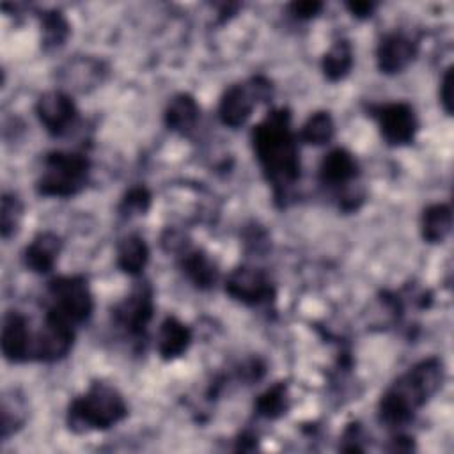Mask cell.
<instances>
[{"label": "cell", "mask_w": 454, "mask_h": 454, "mask_svg": "<svg viewBox=\"0 0 454 454\" xmlns=\"http://www.w3.org/2000/svg\"><path fill=\"white\" fill-rule=\"evenodd\" d=\"M252 149L266 183L271 186L275 204L284 207L301 170L298 135L293 131L289 108H271L254 126Z\"/></svg>", "instance_id": "cell-1"}, {"label": "cell", "mask_w": 454, "mask_h": 454, "mask_svg": "<svg viewBox=\"0 0 454 454\" xmlns=\"http://www.w3.org/2000/svg\"><path fill=\"white\" fill-rule=\"evenodd\" d=\"M442 383L443 364L438 356H427L413 364L383 392L378 403L380 420L388 427L406 426L440 390Z\"/></svg>", "instance_id": "cell-2"}, {"label": "cell", "mask_w": 454, "mask_h": 454, "mask_svg": "<svg viewBox=\"0 0 454 454\" xmlns=\"http://www.w3.org/2000/svg\"><path fill=\"white\" fill-rule=\"evenodd\" d=\"M128 404L121 392L103 381H94L67 408V426L74 433L105 431L124 420Z\"/></svg>", "instance_id": "cell-3"}, {"label": "cell", "mask_w": 454, "mask_h": 454, "mask_svg": "<svg viewBox=\"0 0 454 454\" xmlns=\"http://www.w3.org/2000/svg\"><path fill=\"white\" fill-rule=\"evenodd\" d=\"M90 160L78 151H50L43 160V170L35 181L41 197L69 199L89 183Z\"/></svg>", "instance_id": "cell-4"}, {"label": "cell", "mask_w": 454, "mask_h": 454, "mask_svg": "<svg viewBox=\"0 0 454 454\" xmlns=\"http://www.w3.org/2000/svg\"><path fill=\"white\" fill-rule=\"evenodd\" d=\"M48 310L57 312L71 325L85 323L94 310V296L83 275H59L46 286Z\"/></svg>", "instance_id": "cell-5"}, {"label": "cell", "mask_w": 454, "mask_h": 454, "mask_svg": "<svg viewBox=\"0 0 454 454\" xmlns=\"http://www.w3.org/2000/svg\"><path fill=\"white\" fill-rule=\"evenodd\" d=\"M271 82L262 74H255L243 83L231 85L222 94L218 103V117L223 126L239 128L250 119L257 103L268 101L271 99Z\"/></svg>", "instance_id": "cell-6"}, {"label": "cell", "mask_w": 454, "mask_h": 454, "mask_svg": "<svg viewBox=\"0 0 454 454\" xmlns=\"http://www.w3.org/2000/svg\"><path fill=\"white\" fill-rule=\"evenodd\" d=\"M154 316V291L149 282H138L112 307V321L126 335L140 339Z\"/></svg>", "instance_id": "cell-7"}, {"label": "cell", "mask_w": 454, "mask_h": 454, "mask_svg": "<svg viewBox=\"0 0 454 454\" xmlns=\"http://www.w3.org/2000/svg\"><path fill=\"white\" fill-rule=\"evenodd\" d=\"M74 342V325L53 310L44 312L43 325L32 339L30 360L53 364L66 358Z\"/></svg>", "instance_id": "cell-8"}, {"label": "cell", "mask_w": 454, "mask_h": 454, "mask_svg": "<svg viewBox=\"0 0 454 454\" xmlns=\"http://www.w3.org/2000/svg\"><path fill=\"white\" fill-rule=\"evenodd\" d=\"M371 115L378 121L380 133L388 145H408L415 140L419 129V119L413 106L406 101H392L383 105H372Z\"/></svg>", "instance_id": "cell-9"}, {"label": "cell", "mask_w": 454, "mask_h": 454, "mask_svg": "<svg viewBox=\"0 0 454 454\" xmlns=\"http://www.w3.org/2000/svg\"><path fill=\"white\" fill-rule=\"evenodd\" d=\"M225 293L247 307L270 305L277 296L270 277L262 270L248 264L238 266L227 275Z\"/></svg>", "instance_id": "cell-10"}, {"label": "cell", "mask_w": 454, "mask_h": 454, "mask_svg": "<svg viewBox=\"0 0 454 454\" xmlns=\"http://www.w3.org/2000/svg\"><path fill=\"white\" fill-rule=\"evenodd\" d=\"M35 115L51 137L67 135L78 122V108L64 90H48L35 101Z\"/></svg>", "instance_id": "cell-11"}, {"label": "cell", "mask_w": 454, "mask_h": 454, "mask_svg": "<svg viewBox=\"0 0 454 454\" xmlns=\"http://www.w3.org/2000/svg\"><path fill=\"white\" fill-rule=\"evenodd\" d=\"M419 46L410 35L403 32H390L385 34L378 43L376 64L381 73L397 74L415 60Z\"/></svg>", "instance_id": "cell-12"}, {"label": "cell", "mask_w": 454, "mask_h": 454, "mask_svg": "<svg viewBox=\"0 0 454 454\" xmlns=\"http://www.w3.org/2000/svg\"><path fill=\"white\" fill-rule=\"evenodd\" d=\"M32 332L25 314L18 310L5 312L2 319V353L7 362L20 364L30 360Z\"/></svg>", "instance_id": "cell-13"}, {"label": "cell", "mask_w": 454, "mask_h": 454, "mask_svg": "<svg viewBox=\"0 0 454 454\" xmlns=\"http://www.w3.org/2000/svg\"><path fill=\"white\" fill-rule=\"evenodd\" d=\"M360 174V167L353 153L344 147L332 149L319 163L317 177L323 186L348 188Z\"/></svg>", "instance_id": "cell-14"}, {"label": "cell", "mask_w": 454, "mask_h": 454, "mask_svg": "<svg viewBox=\"0 0 454 454\" xmlns=\"http://www.w3.org/2000/svg\"><path fill=\"white\" fill-rule=\"evenodd\" d=\"M62 250V239L51 231H43L23 250V264L34 273H50Z\"/></svg>", "instance_id": "cell-15"}, {"label": "cell", "mask_w": 454, "mask_h": 454, "mask_svg": "<svg viewBox=\"0 0 454 454\" xmlns=\"http://www.w3.org/2000/svg\"><path fill=\"white\" fill-rule=\"evenodd\" d=\"M179 268L197 289H211L218 280V266L202 248H186L179 255Z\"/></svg>", "instance_id": "cell-16"}, {"label": "cell", "mask_w": 454, "mask_h": 454, "mask_svg": "<svg viewBox=\"0 0 454 454\" xmlns=\"http://www.w3.org/2000/svg\"><path fill=\"white\" fill-rule=\"evenodd\" d=\"M192 342V330L176 316H167L156 335V349L163 360H174L184 355Z\"/></svg>", "instance_id": "cell-17"}, {"label": "cell", "mask_w": 454, "mask_h": 454, "mask_svg": "<svg viewBox=\"0 0 454 454\" xmlns=\"http://www.w3.org/2000/svg\"><path fill=\"white\" fill-rule=\"evenodd\" d=\"M200 117V106L195 101V98L188 92H179L172 96L165 106V124L168 129L186 135L190 133Z\"/></svg>", "instance_id": "cell-18"}, {"label": "cell", "mask_w": 454, "mask_h": 454, "mask_svg": "<svg viewBox=\"0 0 454 454\" xmlns=\"http://www.w3.org/2000/svg\"><path fill=\"white\" fill-rule=\"evenodd\" d=\"M149 255L151 252L145 239L140 234H128L117 245L115 262L122 273L129 277H138L147 266Z\"/></svg>", "instance_id": "cell-19"}, {"label": "cell", "mask_w": 454, "mask_h": 454, "mask_svg": "<svg viewBox=\"0 0 454 454\" xmlns=\"http://www.w3.org/2000/svg\"><path fill=\"white\" fill-rule=\"evenodd\" d=\"M452 229V209L449 204H431L422 211L420 234L427 243H442Z\"/></svg>", "instance_id": "cell-20"}, {"label": "cell", "mask_w": 454, "mask_h": 454, "mask_svg": "<svg viewBox=\"0 0 454 454\" xmlns=\"http://www.w3.org/2000/svg\"><path fill=\"white\" fill-rule=\"evenodd\" d=\"M353 46L348 39L335 41L321 59V69L328 82L344 80L353 67Z\"/></svg>", "instance_id": "cell-21"}, {"label": "cell", "mask_w": 454, "mask_h": 454, "mask_svg": "<svg viewBox=\"0 0 454 454\" xmlns=\"http://www.w3.org/2000/svg\"><path fill=\"white\" fill-rule=\"evenodd\" d=\"M105 73L106 67L101 60L96 59H78L74 62H69L67 69H64L66 83H71L69 87L78 90L98 87L103 82Z\"/></svg>", "instance_id": "cell-22"}, {"label": "cell", "mask_w": 454, "mask_h": 454, "mask_svg": "<svg viewBox=\"0 0 454 454\" xmlns=\"http://www.w3.org/2000/svg\"><path fill=\"white\" fill-rule=\"evenodd\" d=\"M69 34L71 25L60 11L50 9L41 14V44L44 51L59 50L60 46H64Z\"/></svg>", "instance_id": "cell-23"}, {"label": "cell", "mask_w": 454, "mask_h": 454, "mask_svg": "<svg viewBox=\"0 0 454 454\" xmlns=\"http://www.w3.org/2000/svg\"><path fill=\"white\" fill-rule=\"evenodd\" d=\"M255 413L262 419H280L289 410V390L284 381L273 383L255 399Z\"/></svg>", "instance_id": "cell-24"}, {"label": "cell", "mask_w": 454, "mask_h": 454, "mask_svg": "<svg viewBox=\"0 0 454 454\" xmlns=\"http://www.w3.org/2000/svg\"><path fill=\"white\" fill-rule=\"evenodd\" d=\"M27 403L23 395L11 388L4 392L2 397V440H7L18 429L23 427L27 420Z\"/></svg>", "instance_id": "cell-25"}, {"label": "cell", "mask_w": 454, "mask_h": 454, "mask_svg": "<svg viewBox=\"0 0 454 454\" xmlns=\"http://www.w3.org/2000/svg\"><path fill=\"white\" fill-rule=\"evenodd\" d=\"M335 135V122L330 112L319 110L309 115V119L300 128L298 138L309 145L328 144Z\"/></svg>", "instance_id": "cell-26"}, {"label": "cell", "mask_w": 454, "mask_h": 454, "mask_svg": "<svg viewBox=\"0 0 454 454\" xmlns=\"http://www.w3.org/2000/svg\"><path fill=\"white\" fill-rule=\"evenodd\" d=\"M23 218V204L16 193L2 195V209H0V231L2 238L9 239L20 229V222Z\"/></svg>", "instance_id": "cell-27"}, {"label": "cell", "mask_w": 454, "mask_h": 454, "mask_svg": "<svg viewBox=\"0 0 454 454\" xmlns=\"http://www.w3.org/2000/svg\"><path fill=\"white\" fill-rule=\"evenodd\" d=\"M151 207V192L144 184L131 186L121 199L119 215L124 218H133L145 215Z\"/></svg>", "instance_id": "cell-28"}, {"label": "cell", "mask_w": 454, "mask_h": 454, "mask_svg": "<svg viewBox=\"0 0 454 454\" xmlns=\"http://www.w3.org/2000/svg\"><path fill=\"white\" fill-rule=\"evenodd\" d=\"M323 9L321 2L316 0H303V2H293L287 5L289 14H293L296 20H310L317 16Z\"/></svg>", "instance_id": "cell-29"}, {"label": "cell", "mask_w": 454, "mask_h": 454, "mask_svg": "<svg viewBox=\"0 0 454 454\" xmlns=\"http://www.w3.org/2000/svg\"><path fill=\"white\" fill-rule=\"evenodd\" d=\"M452 67H447V71L442 76V83H440V103L443 106V110L450 115L452 114V105H454V92H452Z\"/></svg>", "instance_id": "cell-30"}, {"label": "cell", "mask_w": 454, "mask_h": 454, "mask_svg": "<svg viewBox=\"0 0 454 454\" xmlns=\"http://www.w3.org/2000/svg\"><path fill=\"white\" fill-rule=\"evenodd\" d=\"M346 7L356 18H369L374 12L376 4L374 2H348Z\"/></svg>", "instance_id": "cell-31"}]
</instances>
